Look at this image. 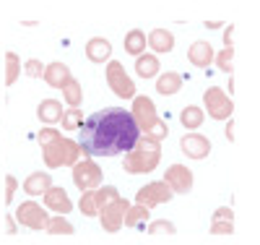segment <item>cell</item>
<instances>
[{
	"instance_id": "41",
	"label": "cell",
	"mask_w": 260,
	"mask_h": 245,
	"mask_svg": "<svg viewBox=\"0 0 260 245\" xmlns=\"http://www.w3.org/2000/svg\"><path fill=\"white\" fill-rule=\"evenodd\" d=\"M221 21H206V29H221Z\"/></svg>"
},
{
	"instance_id": "3",
	"label": "cell",
	"mask_w": 260,
	"mask_h": 245,
	"mask_svg": "<svg viewBox=\"0 0 260 245\" xmlns=\"http://www.w3.org/2000/svg\"><path fill=\"white\" fill-rule=\"evenodd\" d=\"M130 115H133L138 130H143L146 136L156 139L159 144L167 139L169 128H167V123H161V118H159V113H156L154 102H151L148 97H133V110H130Z\"/></svg>"
},
{
	"instance_id": "16",
	"label": "cell",
	"mask_w": 260,
	"mask_h": 245,
	"mask_svg": "<svg viewBox=\"0 0 260 245\" xmlns=\"http://www.w3.org/2000/svg\"><path fill=\"white\" fill-rule=\"evenodd\" d=\"M45 206H47V209H52V211H57V214H62V216L73 209L68 193H65L62 188H57V185H52V188L45 193Z\"/></svg>"
},
{
	"instance_id": "29",
	"label": "cell",
	"mask_w": 260,
	"mask_h": 245,
	"mask_svg": "<svg viewBox=\"0 0 260 245\" xmlns=\"http://www.w3.org/2000/svg\"><path fill=\"white\" fill-rule=\"evenodd\" d=\"M78 209H81L83 216H99V206H96V196H94V190H83V193H81Z\"/></svg>"
},
{
	"instance_id": "4",
	"label": "cell",
	"mask_w": 260,
	"mask_h": 245,
	"mask_svg": "<svg viewBox=\"0 0 260 245\" xmlns=\"http://www.w3.org/2000/svg\"><path fill=\"white\" fill-rule=\"evenodd\" d=\"M81 146L78 141H71V139H60L55 144H47L42 146V159L50 170L55 167H73L76 162H81Z\"/></svg>"
},
{
	"instance_id": "13",
	"label": "cell",
	"mask_w": 260,
	"mask_h": 245,
	"mask_svg": "<svg viewBox=\"0 0 260 245\" xmlns=\"http://www.w3.org/2000/svg\"><path fill=\"white\" fill-rule=\"evenodd\" d=\"M86 58L91 63H110L112 60V42L104 37H91L86 42Z\"/></svg>"
},
{
	"instance_id": "20",
	"label": "cell",
	"mask_w": 260,
	"mask_h": 245,
	"mask_svg": "<svg viewBox=\"0 0 260 245\" xmlns=\"http://www.w3.org/2000/svg\"><path fill=\"white\" fill-rule=\"evenodd\" d=\"M182 76L177 73V71H167V73H159V78H156V92L159 94H164V97H169V94H177L180 89H182Z\"/></svg>"
},
{
	"instance_id": "21",
	"label": "cell",
	"mask_w": 260,
	"mask_h": 245,
	"mask_svg": "<svg viewBox=\"0 0 260 245\" xmlns=\"http://www.w3.org/2000/svg\"><path fill=\"white\" fill-rule=\"evenodd\" d=\"M136 73L141 78H154L159 76V58L151 55V52H143L136 58Z\"/></svg>"
},
{
	"instance_id": "36",
	"label": "cell",
	"mask_w": 260,
	"mask_h": 245,
	"mask_svg": "<svg viewBox=\"0 0 260 245\" xmlns=\"http://www.w3.org/2000/svg\"><path fill=\"white\" fill-rule=\"evenodd\" d=\"M16 188H18V180L13 175H6V204H13L16 198Z\"/></svg>"
},
{
	"instance_id": "18",
	"label": "cell",
	"mask_w": 260,
	"mask_h": 245,
	"mask_svg": "<svg viewBox=\"0 0 260 245\" xmlns=\"http://www.w3.org/2000/svg\"><path fill=\"white\" fill-rule=\"evenodd\" d=\"M42 78L52 89H62V84L71 78V68L65 63H50V65H45V76Z\"/></svg>"
},
{
	"instance_id": "10",
	"label": "cell",
	"mask_w": 260,
	"mask_h": 245,
	"mask_svg": "<svg viewBox=\"0 0 260 245\" xmlns=\"http://www.w3.org/2000/svg\"><path fill=\"white\" fill-rule=\"evenodd\" d=\"M164 183L169 185L172 193L187 196L192 190V172L185 165H169L167 167V175H164Z\"/></svg>"
},
{
	"instance_id": "38",
	"label": "cell",
	"mask_w": 260,
	"mask_h": 245,
	"mask_svg": "<svg viewBox=\"0 0 260 245\" xmlns=\"http://www.w3.org/2000/svg\"><path fill=\"white\" fill-rule=\"evenodd\" d=\"M232 34H234V24H229V26H224V47H234V39H232Z\"/></svg>"
},
{
	"instance_id": "8",
	"label": "cell",
	"mask_w": 260,
	"mask_h": 245,
	"mask_svg": "<svg viewBox=\"0 0 260 245\" xmlns=\"http://www.w3.org/2000/svg\"><path fill=\"white\" fill-rule=\"evenodd\" d=\"M13 216H16L18 225H24V227H29V230H45V227H47V222H50L47 211L42 209L39 204H34V201L18 204V209H16Z\"/></svg>"
},
{
	"instance_id": "24",
	"label": "cell",
	"mask_w": 260,
	"mask_h": 245,
	"mask_svg": "<svg viewBox=\"0 0 260 245\" xmlns=\"http://www.w3.org/2000/svg\"><path fill=\"white\" fill-rule=\"evenodd\" d=\"M203 120H206L203 110H201V107H195V104H187V107L182 110V115H180V123H182L187 130L201 128V125H203Z\"/></svg>"
},
{
	"instance_id": "26",
	"label": "cell",
	"mask_w": 260,
	"mask_h": 245,
	"mask_svg": "<svg viewBox=\"0 0 260 245\" xmlns=\"http://www.w3.org/2000/svg\"><path fill=\"white\" fill-rule=\"evenodd\" d=\"M141 222H148V209L146 206H130L125 211V219H122V227H138Z\"/></svg>"
},
{
	"instance_id": "15",
	"label": "cell",
	"mask_w": 260,
	"mask_h": 245,
	"mask_svg": "<svg viewBox=\"0 0 260 245\" xmlns=\"http://www.w3.org/2000/svg\"><path fill=\"white\" fill-rule=\"evenodd\" d=\"M146 42H148V47L154 50L156 55H164V52L175 50V34H172L169 29H154L146 37Z\"/></svg>"
},
{
	"instance_id": "40",
	"label": "cell",
	"mask_w": 260,
	"mask_h": 245,
	"mask_svg": "<svg viewBox=\"0 0 260 245\" xmlns=\"http://www.w3.org/2000/svg\"><path fill=\"white\" fill-rule=\"evenodd\" d=\"M6 225H8V227H6V230H8V235H16V230H18V227H16V216H11V214H8V216H6Z\"/></svg>"
},
{
	"instance_id": "31",
	"label": "cell",
	"mask_w": 260,
	"mask_h": 245,
	"mask_svg": "<svg viewBox=\"0 0 260 245\" xmlns=\"http://www.w3.org/2000/svg\"><path fill=\"white\" fill-rule=\"evenodd\" d=\"M232 58H234V47H224L221 52H216L213 55V63L219 65V68L224 71V73H234V65H232Z\"/></svg>"
},
{
	"instance_id": "33",
	"label": "cell",
	"mask_w": 260,
	"mask_h": 245,
	"mask_svg": "<svg viewBox=\"0 0 260 245\" xmlns=\"http://www.w3.org/2000/svg\"><path fill=\"white\" fill-rule=\"evenodd\" d=\"M24 71H26V76H29V78H42V76H45V65H42L39 60H34V58H31V60H26V63H24Z\"/></svg>"
},
{
	"instance_id": "2",
	"label": "cell",
	"mask_w": 260,
	"mask_h": 245,
	"mask_svg": "<svg viewBox=\"0 0 260 245\" xmlns=\"http://www.w3.org/2000/svg\"><path fill=\"white\" fill-rule=\"evenodd\" d=\"M161 159V144L151 136H143L138 139V144L125 154V162H122V170L127 175H138V172H151L156 170Z\"/></svg>"
},
{
	"instance_id": "12",
	"label": "cell",
	"mask_w": 260,
	"mask_h": 245,
	"mask_svg": "<svg viewBox=\"0 0 260 245\" xmlns=\"http://www.w3.org/2000/svg\"><path fill=\"white\" fill-rule=\"evenodd\" d=\"M180 149L190 159H206L211 154V141L206 136H201V133H187V136H182V141H180Z\"/></svg>"
},
{
	"instance_id": "32",
	"label": "cell",
	"mask_w": 260,
	"mask_h": 245,
	"mask_svg": "<svg viewBox=\"0 0 260 245\" xmlns=\"http://www.w3.org/2000/svg\"><path fill=\"white\" fill-rule=\"evenodd\" d=\"M175 232H177V227L169 219H156L148 225V235H175Z\"/></svg>"
},
{
	"instance_id": "9",
	"label": "cell",
	"mask_w": 260,
	"mask_h": 245,
	"mask_svg": "<svg viewBox=\"0 0 260 245\" xmlns=\"http://www.w3.org/2000/svg\"><path fill=\"white\" fill-rule=\"evenodd\" d=\"M172 196H175V193L169 190V185H167L164 180H156V183H148L146 188H141V190L136 193V204L151 209V206L169 204V198H172Z\"/></svg>"
},
{
	"instance_id": "39",
	"label": "cell",
	"mask_w": 260,
	"mask_h": 245,
	"mask_svg": "<svg viewBox=\"0 0 260 245\" xmlns=\"http://www.w3.org/2000/svg\"><path fill=\"white\" fill-rule=\"evenodd\" d=\"M224 133H226V141H229V144H232V141H237V136H234V120H232V118H229V123H226V130H224Z\"/></svg>"
},
{
	"instance_id": "11",
	"label": "cell",
	"mask_w": 260,
	"mask_h": 245,
	"mask_svg": "<svg viewBox=\"0 0 260 245\" xmlns=\"http://www.w3.org/2000/svg\"><path fill=\"white\" fill-rule=\"evenodd\" d=\"M130 209V204L125 201V198H117L115 204H110L107 209H102L99 211V216H102V230L104 232H117V230H122V219H125V211Z\"/></svg>"
},
{
	"instance_id": "27",
	"label": "cell",
	"mask_w": 260,
	"mask_h": 245,
	"mask_svg": "<svg viewBox=\"0 0 260 245\" xmlns=\"http://www.w3.org/2000/svg\"><path fill=\"white\" fill-rule=\"evenodd\" d=\"M21 73V58L16 52H6V84L13 86Z\"/></svg>"
},
{
	"instance_id": "25",
	"label": "cell",
	"mask_w": 260,
	"mask_h": 245,
	"mask_svg": "<svg viewBox=\"0 0 260 245\" xmlns=\"http://www.w3.org/2000/svg\"><path fill=\"white\" fill-rule=\"evenodd\" d=\"M94 196H96V206H99V211H102V209H107L110 204H115L117 198H120V193H117V188H115V185H102V188H96V190H94Z\"/></svg>"
},
{
	"instance_id": "1",
	"label": "cell",
	"mask_w": 260,
	"mask_h": 245,
	"mask_svg": "<svg viewBox=\"0 0 260 245\" xmlns=\"http://www.w3.org/2000/svg\"><path fill=\"white\" fill-rule=\"evenodd\" d=\"M141 139L133 115L122 107H107L81 123L78 146L86 157H117L127 154Z\"/></svg>"
},
{
	"instance_id": "37",
	"label": "cell",
	"mask_w": 260,
	"mask_h": 245,
	"mask_svg": "<svg viewBox=\"0 0 260 245\" xmlns=\"http://www.w3.org/2000/svg\"><path fill=\"white\" fill-rule=\"evenodd\" d=\"M213 222H234V211L229 206H219L213 211Z\"/></svg>"
},
{
	"instance_id": "23",
	"label": "cell",
	"mask_w": 260,
	"mask_h": 245,
	"mask_svg": "<svg viewBox=\"0 0 260 245\" xmlns=\"http://www.w3.org/2000/svg\"><path fill=\"white\" fill-rule=\"evenodd\" d=\"M62 99L68 102L71 107H78L81 102H83V89H81V84H78V78H68L62 84Z\"/></svg>"
},
{
	"instance_id": "28",
	"label": "cell",
	"mask_w": 260,
	"mask_h": 245,
	"mask_svg": "<svg viewBox=\"0 0 260 245\" xmlns=\"http://www.w3.org/2000/svg\"><path fill=\"white\" fill-rule=\"evenodd\" d=\"M45 230H47L50 235H73V232H76V227H73L71 222L62 216V214H57L55 219H50Z\"/></svg>"
},
{
	"instance_id": "30",
	"label": "cell",
	"mask_w": 260,
	"mask_h": 245,
	"mask_svg": "<svg viewBox=\"0 0 260 245\" xmlns=\"http://www.w3.org/2000/svg\"><path fill=\"white\" fill-rule=\"evenodd\" d=\"M60 123H62L65 130H76V128H81V123H83V113H81L78 107H71V110H65V113H62Z\"/></svg>"
},
{
	"instance_id": "19",
	"label": "cell",
	"mask_w": 260,
	"mask_h": 245,
	"mask_svg": "<svg viewBox=\"0 0 260 245\" xmlns=\"http://www.w3.org/2000/svg\"><path fill=\"white\" fill-rule=\"evenodd\" d=\"M52 188V177L47 172H31L24 183V193L29 196H45Z\"/></svg>"
},
{
	"instance_id": "34",
	"label": "cell",
	"mask_w": 260,
	"mask_h": 245,
	"mask_svg": "<svg viewBox=\"0 0 260 245\" xmlns=\"http://www.w3.org/2000/svg\"><path fill=\"white\" fill-rule=\"evenodd\" d=\"M60 139H62L60 130H55V128H42V130H39V144H42V146L55 144V141H60Z\"/></svg>"
},
{
	"instance_id": "7",
	"label": "cell",
	"mask_w": 260,
	"mask_h": 245,
	"mask_svg": "<svg viewBox=\"0 0 260 245\" xmlns=\"http://www.w3.org/2000/svg\"><path fill=\"white\" fill-rule=\"evenodd\" d=\"M203 102H206V110H208V115H211L213 120H229L232 113H234L232 97H226V92H224V89H219V86L206 89Z\"/></svg>"
},
{
	"instance_id": "14",
	"label": "cell",
	"mask_w": 260,
	"mask_h": 245,
	"mask_svg": "<svg viewBox=\"0 0 260 245\" xmlns=\"http://www.w3.org/2000/svg\"><path fill=\"white\" fill-rule=\"evenodd\" d=\"M213 47H211V42L201 39V42H192L190 44V50H187V60L195 65V68H208V65L213 63Z\"/></svg>"
},
{
	"instance_id": "22",
	"label": "cell",
	"mask_w": 260,
	"mask_h": 245,
	"mask_svg": "<svg viewBox=\"0 0 260 245\" xmlns=\"http://www.w3.org/2000/svg\"><path fill=\"white\" fill-rule=\"evenodd\" d=\"M122 47H125L127 55H133V58L143 55V52H146V34H143L141 29H130V32L125 34Z\"/></svg>"
},
{
	"instance_id": "5",
	"label": "cell",
	"mask_w": 260,
	"mask_h": 245,
	"mask_svg": "<svg viewBox=\"0 0 260 245\" xmlns=\"http://www.w3.org/2000/svg\"><path fill=\"white\" fill-rule=\"evenodd\" d=\"M107 84H110V89H112L120 99H133V97H136V84H133V78L127 76L125 65L117 63V60L107 63Z\"/></svg>"
},
{
	"instance_id": "6",
	"label": "cell",
	"mask_w": 260,
	"mask_h": 245,
	"mask_svg": "<svg viewBox=\"0 0 260 245\" xmlns=\"http://www.w3.org/2000/svg\"><path fill=\"white\" fill-rule=\"evenodd\" d=\"M73 183L76 188L83 193V190H96L102 188L104 183V175H102V167L96 162H89V159H81L73 165Z\"/></svg>"
},
{
	"instance_id": "35",
	"label": "cell",
	"mask_w": 260,
	"mask_h": 245,
	"mask_svg": "<svg viewBox=\"0 0 260 245\" xmlns=\"http://www.w3.org/2000/svg\"><path fill=\"white\" fill-rule=\"evenodd\" d=\"M211 235H232L234 232V225L232 222H213V225L208 227Z\"/></svg>"
},
{
	"instance_id": "17",
	"label": "cell",
	"mask_w": 260,
	"mask_h": 245,
	"mask_svg": "<svg viewBox=\"0 0 260 245\" xmlns=\"http://www.w3.org/2000/svg\"><path fill=\"white\" fill-rule=\"evenodd\" d=\"M62 104L57 102V99H42V104L37 107V118L45 123L47 128H52L55 123H60V118H62Z\"/></svg>"
}]
</instances>
